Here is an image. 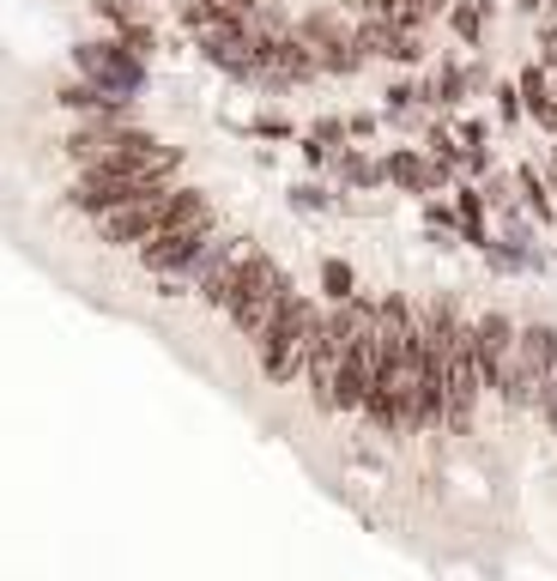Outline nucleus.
<instances>
[{
  "instance_id": "2",
  "label": "nucleus",
  "mask_w": 557,
  "mask_h": 581,
  "mask_svg": "<svg viewBox=\"0 0 557 581\" xmlns=\"http://www.w3.org/2000/svg\"><path fill=\"white\" fill-rule=\"evenodd\" d=\"M449 25L461 31L467 43H479V37H485V0H454V7H449Z\"/></svg>"
},
{
  "instance_id": "1",
  "label": "nucleus",
  "mask_w": 557,
  "mask_h": 581,
  "mask_svg": "<svg viewBox=\"0 0 557 581\" xmlns=\"http://www.w3.org/2000/svg\"><path fill=\"white\" fill-rule=\"evenodd\" d=\"M515 104L527 109L545 133H557V67L533 61L527 73H521V85H515Z\"/></svg>"
}]
</instances>
